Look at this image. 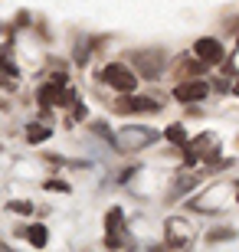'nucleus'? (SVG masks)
<instances>
[{
	"mask_svg": "<svg viewBox=\"0 0 239 252\" xmlns=\"http://www.w3.org/2000/svg\"><path fill=\"white\" fill-rule=\"evenodd\" d=\"M102 82L111 85V89H115V92H121V95H131L135 89H138V75L131 72L128 65L111 63V65H105V69H102Z\"/></svg>",
	"mask_w": 239,
	"mask_h": 252,
	"instance_id": "1",
	"label": "nucleus"
},
{
	"mask_svg": "<svg viewBox=\"0 0 239 252\" xmlns=\"http://www.w3.org/2000/svg\"><path fill=\"white\" fill-rule=\"evenodd\" d=\"M118 223H121V210L115 206V210H108V216H105V229H108V233L115 236V229H118Z\"/></svg>",
	"mask_w": 239,
	"mask_h": 252,
	"instance_id": "9",
	"label": "nucleus"
},
{
	"mask_svg": "<svg viewBox=\"0 0 239 252\" xmlns=\"http://www.w3.org/2000/svg\"><path fill=\"white\" fill-rule=\"evenodd\" d=\"M49 138V128H43V125H30L27 128V141L30 144H39V141Z\"/></svg>",
	"mask_w": 239,
	"mask_h": 252,
	"instance_id": "8",
	"label": "nucleus"
},
{
	"mask_svg": "<svg viewBox=\"0 0 239 252\" xmlns=\"http://www.w3.org/2000/svg\"><path fill=\"white\" fill-rule=\"evenodd\" d=\"M210 95V85L203 82V79H190V82H180L174 89V98L177 102H184V105H190V102H203Z\"/></svg>",
	"mask_w": 239,
	"mask_h": 252,
	"instance_id": "2",
	"label": "nucleus"
},
{
	"mask_svg": "<svg viewBox=\"0 0 239 252\" xmlns=\"http://www.w3.org/2000/svg\"><path fill=\"white\" fill-rule=\"evenodd\" d=\"M164 134H167V141H171V144H177V148H184V144H187V131H184V125H171Z\"/></svg>",
	"mask_w": 239,
	"mask_h": 252,
	"instance_id": "6",
	"label": "nucleus"
},
{
	"mask_svg": "<svg viewBox=\"0 0 239 252\" xmlns=\"http://www.w3.org/2000/svg\"><path fill=\"white\" fill-rule=\"evenodd\" d=\"M115 108H118V112H157L161 105H157L154 98H147V95H131V98H121Z\"/></svg>",
	"mask_w": 239,
	"mask_h": 252,
	"instance_id": "4",
	"label": "nucleus"
},
{
	"mask_svg": "<svg viewBox=\"0 0 239 252\" xmlns=\"http://www.w3.org/2000/svg\"><path fill=\"white\" fill-rule=\"evenodd\" d=\"M46 190H59V193H66L69 187H66L63 180H49V184H46Z\"/></svg>",
	"mask_w": 239,
	"mask_h": 252,
	"instance_id": "11",
	"label": "nucleus"
},
{
	"mask_svg": "<svg viewBox=\"0 0 239 252\" xmlns=\"http://www.w3.org/2000/svg\"><path fill=\"white\" fill-rule=\"evenodd\" d=\"M0 69H3L7 75H13V72H17V69L10 65V49H0Z\"/></svg>",
	"mask_w": 239,
	"mask_h": 252,
	"instance_id": "10",
	"label": "nucleus"
},
{
	"mask_svg": "<svg viewBox=\"0 0 239 252\" xmlns=\"http://www.w3.org/2000/svg\"><path fill=\"white\" fill-rule=\"evenodd\" d=\"M10 210H13V213H30L33 206H30V203H10Z\"/></svg>",
	"mask_w": 239,
	"mask_h": 252,
	"instance_id": "12",
	"label": "nucleus"
},
{
	"mask_svg": "<svg viewBox=\"0 0 239 252\" xmlns=\"http://www.w3.org/2000/svg\"><path fill=\"white\" fill-rule=\"evenodd\" d=\"M27 239H30V243H33V246H46V239H49V233H46V226H30V229H27Z\"/></svg>",
	"mask_w": 239,
	"mask_h": 252,
	"instance_id": "7",
	"label": "nucleus"
},
{
	"mask_svg": "<svg viewBox=\"0 0 239 252\" xmlns=\"http://www.w3.org/2000/svg\"><path fill=\"white\" fill-rule=\"evenodd\" d=\"M236 200H239V196H236Z\"/></svg>",
	"mask_w": 239,
	"mask_h": 252,
	"instance_id": "14",
	"label": "nucleus"
},
{
	"mask_svg": "<svg viewBox=\"0 0 239 252\" xmlns=\"http://www.w3.org/2000/svg\"><path fill=\"white\" fill-rule=\"evenodd\" d=\"M59 102H63V89H59V82L39 85V105H43V108H49V105H59Z\"/></svg>",
	"mask_w": 239,
	"mask_h": 252,
	"instance_id": "5",
	"label": "nucleus"
},
{
	"mask_svg": "<svg viewBox=\"0 0 239 252\" xmlns=\"http://www.w3.org/2000/svg\"><path fill=\"white\" fill-rule=\"evenodd\" d=\"M193 53H197V59H203L206 65H216V63H223V43H216V39H210V36H203V39H197L193 43Z\"/></svg>",
	"mask_w": 239,
	"mask_h": 252,
	"instance_id": "3",
	"label": "nucleus"
},
{
	"mask_svg": "<svg viewBox=\"0 0 239 252\" xmlns=\"http://www.w3.org/2000/svg\"><path fill=\"white\" fill-rule=\"evenodd\" d=\"M233 95H239V82H236V85H233Z\"/></svg>",
	"mask_w": 239,
	"mask_h": 252,
	"instance_id": "13",
	"label": "nucleus"
}]
</instances>
